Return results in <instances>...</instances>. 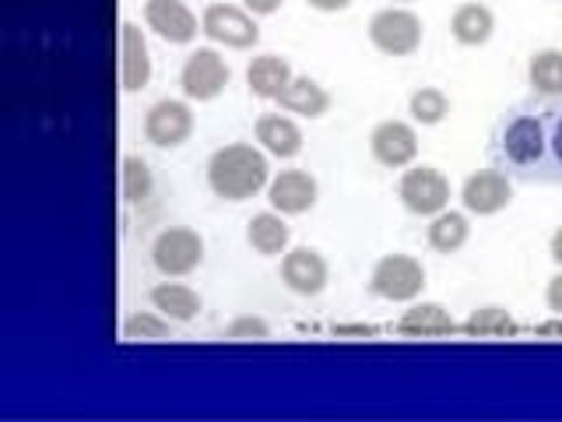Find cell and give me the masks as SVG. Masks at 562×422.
<instances>
[{"instance_id":"cell-1","label":"cell","mask_w":562,"mask_h":422,"mask_svg":"<svg viewBox=\"0 0 562 422\" xmlns=\"http://www.w3.org/2000/svg\"><path fill=\"white\" fill-rule=\"evenodd\" d=\"M268 184H271L268 152L246 145V141H233V145L218 148L207 158V187L222 201L257 198L260 190H268Z\"/></svg>"},{"instance_id":"cell-2","label":"cell","mask_w":562,"mask_h":422,"mask_svg":"<svg viewBox=\"0 0 562 422\" xmlns=\"http://www.w3.org/2000/svg\"><path fill=\"white\" fill-rule=\"evenodd\" d=\"M426 289V268L412 254H386L373 264L369 275V292L386 299V303H412Z\"/></svg>"},{"instance_id":"cell-3","label":"cell","mask_w":562,"mask_h":422,"mask_svg":"<svg viewBox=\"0 0 562 422\" xmlns=\"http://www.w3.org/2000/svg\"><path fill=\"white\" fill-rule=\"evenodd\" d=\"M204 260V236L190 225H169L151 243V264L166 278H183Z\"/></svg>"},{"instance_id":"cell-4","label":"cell","mask_w":562,"mask_h":422,"mask_svg":"<svg viewBox=\"0 0 562 422\" xmlns=\"http://www.w3.org/2000/svg\"><path fill=\"white\" fill-rule=\"evenodd\" d=\"M397 198L412 215L432 219L450 208V180L436 166H412L401 173Z\"/></svg>"},{"instance_id":"cell-5","label":"cell","mask_w":562,"mask_h":422,"mask_svg":"<svg viewBox=\"0 0 562 422\" xmlns=\"http://www.w3.org/2000/svg\"><path fill=\"white\" fill-rule=\"evenodd\" d=\"M422 18L408 8H383L369 22V43H373L383 57H412L422 46Z\"/></svg>"},{"instance_id":"cell-6","label":"cell","mask_w":562,"mask_h":422,"mask_svg":"<svg viewBox=\"0 0 562 422\" xmlns=\"http://www.w3.org/2000/svg\"><path fill=\"white\" fill-rule=\"evenodd\" d=\"M201 32L211 43L228 46V49H250L260 43L257 18L236 4H207L201 14Z\"/></svg>"},{"instance_id":"cell-7","label":"cell","mask_w":562,"mask_h":422,"mask_svg":"<svg viewBox=\"0 0 562 422\" xmlns=\"http://www.w3.org/2000/svg\"><path fill=\"white\" fill-rule=\"evenodd\" d=\"M180 85H183V96L193 99V102H211L225 92L228 85V64L218 49L211 46H201L193 49L183 70H180Z\"/></svg>"},{"instance_id":"cell-8","label":"cell","mask_w":562,"mask_h":422,"mask_svg":"<svg viewBox=\"0 0 562 422\" xmlns=\"http://www.w3.org/2000/svg\"><path fill=\"white\" fill-rule=\"evenodd\" d=\"M369 152L383 169H408L418 158V131L404 120H383L369 134Z\"/></svg>"},{"instance_id":"cell-9","label":"cell","mask_w":562,"mask_h":422,"mask_svg":"<svg viewBox=\"0 0 562 422\" xmlns=\"http://www.w3.org/2000/svg\"><path fill=\"white\" fill-rule=\"evenodd\" d=\"M193 134V113L183 99H158L145 113V137L155 148H180Z\"/></svg>"},{"instance_id":"cell-10","label":"cell","mask_w":562,"mask_h":422,"mask_svg":"<svg viewBox=\"0 0 562 422\" xmlns=\"http://www.w3.org/2000/svg\"><path fill=\"white\" fill-rule=\"evenodd\" d=\"M281 281L295 296H321L330 281V268L321 251L313 246H292L281 254Z\"/></svg>"},{"instance_id":"cell-11","label":"cell","mask_w":562,"mask_h":422,"mask_svg":"<svg viewBox=\"0 0 562 422\" xmlns=\"http://www.w3.org/2000/svg\"><path fill=\"white\" fill-rule=\"evenodd\" d=\"M509 201H514V184H509L499 169L471 173L464 180V187H461L464 211H471V215H479V219L499 215L503 208H509Z\"/></svg>"},{"instance_id":"cell-12","label":"cell","mask_w":562,"mask_h":422,"mask_svg":"<svg viewBox=\"0 0 562 422\" xmlns=\"http://www.w3.org/2000/svg\"><path fill=\"white\" fill-rule=\"evenodd\" d=\"M321 201V184L313 180L306 169H281L268 184V204L281 215H306V211Z\"/></svg>"},{"instance_id":"cell-13","label":"cell","mask_w":562,"mask_h":422,"mask_svg":"<svg viewBox=\"0 0 562 422\" xmlns=\"http://www.w3.org/2000/svg\"><path fill=\"white\" fill-rule=\"evenodd\" d=\"M145 25L172 46H187L198 40L201 22L183 0H148L145 4Z\"/></svg>"},{"instance_id":"cell-14","label":"cell","mask_w":562,"mask_h":422,"mask_svg":"<svg viewBox=\"0 0 562 422\" xmlns=\"http://www.w3.org/2000/svg\"><path fill=\"white\" fill-rule=\"evenodd\" d=\"M151 81V53L148 40L134 22L120 25V85L123 92H140Z\"/></svg>"},{"instance_id":"cell-15","label":"cell","mask_w":562,"mask_h":422,"mask_svg":"<svg viewBox=\"0 0 562 422\" xmlns=\"http://www.w3.org/2000/svg\"><path fill=\"white\" fill-rule=\"evenodd\" d=\"M292 78H295L292 64L285 57H278V53L254 57V64L246 67V88H250V96H257L263 102H278Z\"/></svg>"},{"instance_id":"cell-16","label":"cell","mask_w":562,"mask_h":422,"mask_svg":"<svg viewBox=\"0 0 562 422\" xmlns=\"http://www.w3.org/2000/svg\"><path fill=\"white\" fill-rule=\"evenodd\" d=\"M260 148L274 155V158H295L303 152V127L292 120V116H281V113H263L254 127Z\"/></svg>"},{"instance_id":"cell-17","label":"cell","mask_w":562,"mask_h":422,"mask_svg":"<svg viewBox=\"0 0 562 422\" xmlns=\"http://www.w3.org/2000/svg\"><path fill=\"white\" fill-rule=\"evenodd\" d=\"M246 243H250L260 257H278V254L289 251L292 229H289L281 211H274V208L260 211V215H254L250 222H246Z\"/></svg>"},{"instance_id":"cell-18","label":"cell","mask_w":562,"mask_h":422,"mask_svg":"<svg viewBox=\"0 0 562 422\" xmlns=\"http://www.w3.org/2000/svg\"><path fill=\"white\" fill-rule=\"evenodd\" d=\"M148 299L158 313L169 316V321H176V324L198 321V313H201V296L190 286H183V281H162V286H155L148 292Z\"/></svg>"},{"instance_id":"cell-19","label":"cell","mask_w":562,"mask_h":422,"mask_svg":"<svg viewBox=\"0 0 562 422\" xmlns=\"http://www.w3.org/2000/svg\"><path fill=\"white\" fill-rule=\"evenodd\" d=\"M278 102H281V110H289L295 116L321 120L330 110V92L313 78H292Z\"/></svg>"},{"instance_id":"cell-20","label":"cell","mask_w":562,"mask_h":422,"mask_svg":"<svg viewBox=\"0 0 562 422\" xmlns=\"http://www.w3.org/2000/svg\"><path fill=\"white\" fill-rule=\"evenodd\" d=\"M397 327L401 334H412V338H443V334L457 331V321L439 303H415L412 310H404Z\"/></svg>"},{"instance_id":"cell-21","label":"cell","mask_w":562,"mask_h":422,"mask_svg":"<svg viewBox=\"0 0 562 422\" xmlns=\"http://www.w3.org/2000/svg\"><path fill=\"white\" fill-rule=\"evenodd\" d=\"M496 32V14L485 4H461L450 18V35L461 46H485Z\"/></svg>"},{"instance_id":"cell-22","label":"cell","mask_w":562,"mask_h":422,"mask_svg":"<svg viewBox=\"0 0 562 422\" xmlns=\"http://www.w3.org/2000/svg\"><path fill=\"white\" fill-rule=\"evenodd\" d=\"M468 236H471L468 215H464V211H450V208L439 211V215H432L429 233H426V240H429V246L436 254H457L468 243Z\"/></svg>"},{"instance_id":"cell-23","label":"cell","mask_w":562,"mask_h":422,"mask_svg":"<svg viewBox=\"0 0 562 422\" xmlns=\"http://www.w3.org/2000/svg\"><path fill=\"white\" fill-rule=\"evenodd\" d=\"M503 148L506 155L514 158V163H535V158L544 152V131L541 123L531 120V116H520L506 127L503 134Z\"/></svg>"},{"instance_id":"cell-24","label":"cell","mask_w":562,"mask_h":422,"mask_svg":"<svg viewBox=\"0 0 562 422\" xmlns=\"http://www.w3.org/2000/svg\"><path fill=\"white\" fill-rule=\"evenodd\" d=\"M527 81L544 99H562V49H541L531 57Z\"/></svg>"},{"instance_id":"cell-25","label":"cell","mask_w":562,"mask_h":422,"mask_svg":"<svg viewBox=\"0 0 562 422\" xmlns=\"http://www.w3.org/2000/svg\"><path fill=\"white\" fill-rule=\"evenodd\" d=\"M120 190H123V201H127V204H145L155 193V173L140 155H123Z\"/></svg>"},{"instance_id":"cell-26","label":"cell","mask_w":562,"mask_h":422,"mask_svg":"<svg viewBox=\"0 0 562 422\" xmlns=\"http://www.w3.org/2000/svg\"><path fill=\"white\" fill-rule=\"evenodd\" d=\"M408 113L415 123H422V127H436V123H443L447 113H450V99L443 88H436V85H426V88H418V92H412L408 99Z\"/></svg>"},{"instance_id":"cell-27","label":"cell","mask_w":562,"mask_h":422,"mask_svg":"<svg viewBox=\"0 0 562 422\" xmlns=\"http://www.w3.org/2000/svg\"><path fill=\"white\" fill-rule=\"evenodd\" d=\"M464 331L471 338H499V334H514L517 324L503 307H479V310H471V316L464 321Z\"/></svg>"},{"instance_id":"cell-28","label":"cell","mask_w":562,"mask_h":422,"mask_svg":"<svg viewBox=\"0 0 562 422\" xmlns=\"http://www.w3.org/2000/svg\"><path fill=\"white\" fill-rule=\"evenodd\" d=\"M123 338L127 342H162L169 338V316L151 313V310H137L123 321Z\"/></svg>"},{"instance_id":"cell-29","label":"cell","mask_w":562,"mask_h":422,"mask_svg":"<svg viewBox=\"0 0 562 422\" xmlns=\"http://www.w3.org/2000/svg\"><path fill=\"white\" fill-rule=\"evenodd\" d=\"M225 338H233V342H263V338H271V324L263 321V316H236L233 324L225 327Z\"/></svg>"},{"instance_id":"cell-30","label":"cell","mask_w":562,"mask_h":422,"mask_svg":"<svg viewBox=\"0 0 562 422\" xmlns=\"http://www.w3.org/2000/svg\"><path fill=\"white\" fill-rule=\"evenodd\" d=\"M544 303L555 316H562V271L549 278V289H544Z\"/></svg>"},{"instance_id":"cell-31","label":"cell","mask_w":562,"mask_h":422,"mask_svg":"<svg viewBox=\"0 0 562 422\" xmlns=\"http://www.w3.org/2000/svg\"><path fill=\"white\" fill-rule=\"evenodd\" d=\"M281 4H285V0H243V8L254 18H268V14L281 11Z\"/></svg>"},{"instance_id":"cell-32","label":"cell","mask_w":562,"mask_h":422,"mask_svg":"<svg viewBox=\"0 0 562 422\" xmlns=\"http://www.w3.org/2000/svg\"><path fill=\"white\" fill-rule=\"evenodd\" d=\"M306 4L313 11H321V14H338V11H348L351 8V0H306Z\"/></svg>"},{"instance_id":"cell-33","label":"cell","mask_w":562,"mask_h":422,"mask_svg":"<svg viewBox=\"0 0 562 422\" xmlns=\"http://www.w3.org/2000/svg\"><path fill=\"white\" fill-rule=\"evenodd\" d=\"M549 254H552V260L562 268V225L552 233V243H549Z\"/></svg>"},{"instance_id":"cell-34","label":"cell","mask_w":562,"mask_h":422,"mask_svg":"<svg viewBox=\"0 0 562 422\" xmlns=\"http://www.w3.org/2000/svg\"><path fill=\"white\" fill-rule=\"evenodd\" d=\"M552 152H555V158L562 163V120L555 123V134H552Z\"/></svg>"},{"instance_id":"cell-35","label":"cell","mask_w":562,"mask_h":422,"mask_svg":"<svg viewBox=\"0 0 562 422\" xmlns=\"http://www.w3.org/2000/svg\"><path fill=\"white\" fill-rule=\"evenodd\" d=\"M541 334H562V321H552V324H541Z\"/></svg>"},{"instance_id":"cell-36","label":"cell","mask_w":562,"mask_h":422,"mask_svg":"<svg viewBox=\"0 0 562 422\" xmlns=\"http://www.w3.org/2000/svg\"><path fill=\"white\" fill-rule=\"evenodd\" d=\"M397 4H408V0H397Z\"/></svg>"}]
</instances>
